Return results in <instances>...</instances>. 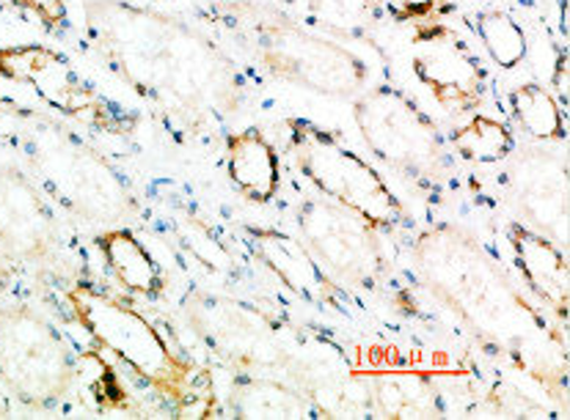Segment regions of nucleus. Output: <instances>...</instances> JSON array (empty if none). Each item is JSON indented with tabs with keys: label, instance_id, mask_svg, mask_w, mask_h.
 I'll return each instance as SVG.
<instances>
[{
	"label": "nucleus",
	"instance_id": "f257e3e1",
	"mask_svg": "<svg viewBox=\"0 0 570 420\" xmlns=\"http://www.w3.org/2000/svg\"><path fill=\"white\" fill-rule=\"evenodd\" d=\"M416 253L430 289L439 291L441 300L452 308L466 313L476 330H491L499 336L502 324H513L519 330L521 313L538 317L515 297L508 278L461 231L441 226L424 233L419 237Z\"/></svg>",
	"mask_w": 570,
	"mask_h": 420
},
{
	"label": "nucleus",
	"instance_id": "f03ea898",
	"mask_svg": "<svg viewBox=\"0 0 570 420\" xmlns=\"http://www.w3.org/2000/svg\"><path fill=\"white\" fill-rule=\"evenodd\" d=\"M289 146L304 177L320 196L351 209L377 231H397L409 223L403 201L383 173L353 151L340 136L312 121H289Z\"/></svg>",
	"mask_w": 570,
	"mask_h": 420
},
{
	"label": "nucleus",
	"instance_id": "7ed1b4c3",
	"mask_svg": "<svg viewBox=\"0 0 570 420\" xmlns=\"http://www.w3.org/2000/svg\"><path fill=\"white\" fill-rule=\"evenodd\" d=\"M353 119L372 154L409 182L439 190L452 171L444 132L403 89H370L356 102Z\"/></svg>",
	"mask_w": 570,
	"mask_h": 420
},
{
	"label": "nucleus",
	"instance_id": "20e7f679",
	"mask_svg": "<svg viewBox=\"0 0 570 420\" xmlns=\"http://www.w3.org/2000/svg\"><path fill=\"white\" fill-rule=\"evenodd\" d=\"M72 306L86 330L91 332L105 352L127 366L144 382L155 384L171 399H194V369L163 341L160 330L141 311L110 297L97 286H78L72 291Z\"/></svg>",
	"mask_w": 570,
	"mask_h": 420
},
{
	"label": "nucleus",
	"instance_id": "39448f33",
	"mask_svg": "<svg viewBox=\"0 0 570 420\" xmlns=\"http://www.w3.org/2000/svg\"><path fill=\"white\" fill-rule=\"evenodd\" d=\"M306 244L336 278L362 289L389 286V261L381 231L328 198H306L298 209Z\"/></svg>",
	"mask_w": 570,
	"mask_h": 420
},
{
	"label": "nucleus",
	"instance_id": "423d86ee",
	"mask_svg": "<svg viewBox=\"0 0 570 420\" xmlns=\"http://www.w3.org/2000/svg\"><path fill=\"white\" fill-rule=\"evenodd\" d=\"M0 377L33 404L61 399L72 384V358L50 324L31 313L0 317Z\"/></svg>",
	"mask_w": 570,
	"mask_h": 420
},
{
	"label": "nucleus",
	"instance_id": "0eeeda50",
	"mask_svg": "<svg viewBox=\"0 0 570 420\" xmlns=\"http://www.w3.org/2000/svg\"><path fill=\"white\" fill-rule=\"evenodd\" d=\"M262 37H265L262 42H265L267 67L282 78L340 97H351L364 89L366 67L353 52L320 42L295 28H282V31L265 28Z\"/></svg>",
	"mask_w": 570,
	"mask_h": 420
},
{
	"label": "nucleus",
	"instance_id": "6e6552de",
	"mask_svg": "<svg viewBox=\"0 0 570 420\" xmlns=\"http://www.w3.org/2000/svg\"><path fill=\"white\" fill-rule=\"evenodd\" d=\"M248 242L273 272L295 297L323 311H336L351 317L358 308L356 297L340 283V278L314 256V250L301 239L276 229H246Z\"/></svg>",
	"mask_w": 570,
	"mask_h": 420
},
{
	"label": "nucleus",
	"instance_id": "1a4fd4ad",
	"mask_svg": "<svg viewBox=\"0 0 570 420\" xmlns=\"http://www.w3.org/2000/svg\"><path fill=\"white\" fill-rule=\"evenodd\" d=\"M416 44L424 47L414 56V74L433 93L439 108L452 116L480 108L488 89V72L480 58L450 37V31L433 33Z\"/></svg>",
	"mask_w": 570,
	"mask_h": 420
},
{
	"label": "nucleus",
	"instance_id": "9d476101",
	"mask_svg": "<svg viewBox=\"0 0 570 420\" xmlns=\"http://www.w3.org/2000/svg\"><path fill=\"white\" fill-rule=\"evenodd\" d=\"M508 242L529 291L566 324L570 286L566 248L538 229L523 226L521 220L508 223Z\"/></svg>",
	"mask_w": 570,
	"mask_h": 420
},
{
	"label": "nucleus",
	"instance_id": "9b49d317",
	"mask_svg": "<svg viewBox=\"0 0 570 420\" xmlns=\"http://www.w3.org/2000/svg\"><path fill=\"white\" fill-rule=\"evenodd\" d=\"M521 203L534 229L546 231L554 242H566L568 229V182L566 168H557L551 157H532L519 171Z\"/></svg>",
	"mask_w": 570,
	"mask_h": 420
},
{
	"label": "nucleus",
	"instance_id": "f8f14e48",
	"mask_svg": "<svg viewBox=\"0 0 570 420\" xmlns=\"http://www.w3.org/2000/svg\"><path fill=\"white\" fill-rule=\"evenodd\" d=\"M229 149V177L243 190V196L257 203L273 201L278 182H282V166L278 154L259 130L237 132L226 143Z\"/></svg>",
	"mask_w": 570,
	"mask_h": 420
},
{
	"label": "nucleus",
	"instance_id": "ddd939ff",
	"mask_svg": "<svg viewBox=\"0 0 570 420\" xmlns=\"http://www.w3.org/2000/svg\"><path fill=\"white\" fill-rule=\"evenodd\" d=\"M102 259L114 278L125 286L127 291L141 297H155L163 289L160 267H157L155 256L149 253L147 244L127 229L108 231L100 237Z\"/></svg>",
	"mask_w": 570,
	"mask_h": 420
},
{
	"label": "nucleus",
	"instance_id": "4468645a",
	"mask_svg": "<svg viewBox=\"0 0 570 420\" xmlns=\"http://www.w3.org/2000/svg\"><path fill=\"white\" fill-rule=\"evenodd\" d=\"M372 412L383 418H430L439 412L433 382L422 373H377L366 377Z\"/></svg>",
	"mask_w": 570,
	"mask_h": 420
},
{
	"label": "nucleus",
	"instance_id": "2eb2a0df",
	"mask_svg": "<svg viewBox=\"0 0 570 420\" xmlns=\"http://www.w3.org/2000/svg\"><path fill=\"white\" fill-rule=\"evenodd\" d=\"M235 412L243 418H306L317 416V407L276 379L246 377L235 390Z\"/></svg>",
	"mask_w": 570,
	"mask_h": 420
},
{
	"label": "nucleus",
	"instance_id": "dca6fc26",
	"mask_svg": "<svg viewBox=\"0 0 570 420\" xmlns=\"http://www.w3.org/2000/svg\"><path fill=\"white\" fill-rule=\"evenodd\" d=\"M510 113L519 127L534 140L566 138V108L549 89L538 83H523L510 91Z\"/></svg>",
	"mask_w": 570,
	"mask_h": 420
},
{
	"label": "nucleus",
	"instance_id": "f3484780",
	"mask_svg": "<svg viewBox=\"0 0 570 420\" xmlns=\"http://www.w3.org/2000/svg\"><path fill=\"white\" fill-rule=\"evenodd\" d=\"M458 154L466 162L476 166H493L513 154L515 138L504 121L491 119V116H471L466 124L455 127L450 136Z\"/></svg>",
	"mask_w": 570,
	"mask_h": 420
},
{
	"label": "nucleus",
	"instance_id": "a211bd4d",
	"mask_svg": "<svg viewBox=\"0 0 570 420\" xmlns=\"http://www.w3.org/2000/svg\"><path fill=\"white\" fill-rule=\"evenodd\" d=\"M476 33L482 47L499 69H515L527 58L529 39L519 26V20L504 11H482L476 17Z\"/></svg>",
	"mask_w": 570,
	"mask_h": 420
},
{
	"label": "nucleus",
	"instance_id": "6ab92c4d",
	"mask_svg": "<svg viewBox=\"0 0 570 420\" xmlns=\"http://www.w3.org/2000/svg\"><path fill=\"white\" fill-rule=\"evenodd\" d=\"M312 9L325 26L358 37L377 17V0H312Z\"/></svg>",
	"mask_w": 570,
	"mask_h": 420
},
{
	"label": "nucleus",
	"instance_id": "aec40b11",
	"mask_svg": "<svg viewBox=\"0 0 570 420\" xmlns=\"http://www.w3.org/2000/svg\"><path fill=\"white\" fill-rule=\"evenodd\" d=\"M389 11L400 26L416 28V42L446 31L444 17L452 11V0H389Z\"/></svg>",
	"mask_w": 570,
	"mask_h": 420
},
{
	"label": "nucleus",
	"instance_id": "412c9836",
	"mask_svg": "<svg viewBox=\"0 0 570 420\" xmlns=\"http://www.w3.org/2000/svg\"><path fill=\"white\" fill-rule=\"evenodd\" d=\"M20 6L31 9L33 14L42 17L45 22H61L67 17V6L63 0H17Z\"/></svg>",
	"mask_w": 570,
	"mask_h": 420
},
{
	"label": "nucleus",
	"instance_id": "4be33fe9",
	"mask_svg": "<svg viewBox=\"0 0 570 420\" xmlns=\"http://www.w3.org/2000/svg\"><path fill=\"white\" fill-rule=\"evenodd\" d=\"M570 69H568V56L566 50L560 52V63H557L554 74H551V86H554V97L560 99V104L566 108L568 104V89H570V80H568Z\"/></svg>",
	"mask_w": 570,
	"mask_h": 420
}]
</instances>
